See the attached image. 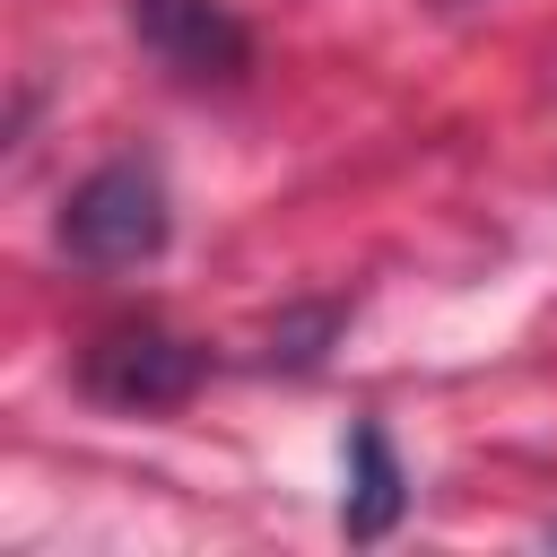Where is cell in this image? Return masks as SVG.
<instances>
[{
	"label": "cell",
	"mask_w": 557,
	"mask_h": 557,
	"mask_svg": "<svg viewBox=\"0 0 557 557\" xmlns=\"http://www.w3.org/2000/svg\"><path fill=\"white\" fill-rule=\"evenodd\" d=\"M400 505H409V479L392 461V435L366 418L348 435V505H339V522H348V540H383L400 522Z\"/></svg>",
	"instance_id": "4"
},
{
	"label": "cell",
	"mask_w": 557,
	"mask_h": 557,
	"mask_svg": "<svg viewBox=\"0 0 557 557\" xmlns=\"http://www.w3.org/2000/svg\"><path fill=\"white\" fill-rule=\"evenodd\" d=\"M548 540H557V531H548Z\"/></svg>",
	"instance_id": "5"
},
{
	"label": "cell",
	"mask_w": 557,
	"mask_h": 557,
	"mask_svg": "<svg viewBox=\"0 0 557 557\" xmlns=\"http://www.w3.org/2000/svg\"><path fill=\"white\" fill-rule=\"evenodd\" d=\"M131 35L183 87H235L244 61H252V35L226 0H131Z\"/></svg>",
	"instance_id": "3"
},
{
	"label": "cell",
	"mask_w": 557,
	"mask_h": 557,
	"mask_svg": "<svg viewBox=\"0 0 557 557\" xmlns=\"http://www.w3.org/2000/svg\"><path fill=\"white\" fill-rule=\"evenodd\" d=\"M165 226H174L165 183H157V165H139V157L96 165V174L61 200V252H78L87 270H139V261H157V252H165Z\"/></svg>",
	"instance_id": "1"
},
{
	"label": "cell",
	"mask_w": 557,
	"mask_h": 557,
	"mask_svg": "<svg viewBox=\"0 0 557 557\" xmlns=\"http://www.w3.org/2000/svg\"><path fill=\"white\" fill-rule=\"evenodd\" d=\"M200 374H209V348H191L157 322H122L78 357V383L104 409H174L183 392H200Z\"/></svg>",
	"instance_id": "2"
}]
</instances>
